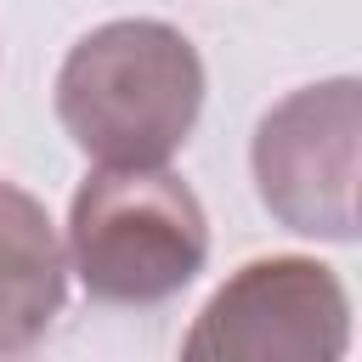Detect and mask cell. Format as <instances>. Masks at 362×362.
I'll return each instance as SVG.
<instances>
[{
	"mask_svg": "<svg viewBox=\"0 0 362 362\" xmlns=\"http://www.w3.org/2000/svg\"><path fill=\"white\" fill-rule=\"evenodd\" d=\"M204 113V57L158 17H113L57 68V119L90 164H170Z\"/></svg>",
	"mask_w": 362,
	"mask_h": 362,
	"instance_id": "6da1fadb",
	"label": "cell"
},
{
	"mask_svg": "<svg viewBox=\"0 0 362 362\" xmlns=\"http://www.w3.org/2000/svg\"><path fill=\"white\" fill-rule=\"evenodd\" d=\"M68 272L96 305H164L209 260V215L198 192L164 170L96 164L68 198Z\"/></svg>",
	"mask_w": 362,
	"mask_h": 362,
	"instance_id": "7a4b0ae2",
	"label": "cell"
},
{
	"mask_svg": "<svg viewBox=\"0 0 362 362\" xmlns=\"http://www.w3.org/2000/svg\"><path fill=\"white\" fill-rule=\"evenodd\" d=\"M356 158L362 85L351 74L288 90L260 113L249 141V170L266 215L322 243H356Z\"/></svg>",
	"mask_w": 362,
	"mask_h": 362,
	"instance_id": "3957f363",
	"label": "cell"
},
{
	"mask_svg": "<svg viewBox=\"0 0 362 362\" xmlns=\"http://www.w3.org/2000/svg\"><path fill=\"white\" fill-rule=\"evenodd\" d=\"M351 345V294L311 255H260L238 266L192 317V362H339Z\"/></svg>",
	"mask_w": 362,
	"mask_h": 362,
	"instance_id": "277c9868",
	"label": "cell"
},
{
	"mask_svg": "<svg viewBox=\"0 0 362 362\" xmlns=\"http://www.w3.org/2000/svg\"><path fill=\"white\" fill-rule=\"evenodd\" d=\"M68 300V249L45 204L0 181V356L34 351Z\"/></svg>",
	"mask_w": 362,
	"mask_h": 362,
	"instance_id": "5b68a950",
	"label": "cell"
}]
</instances>
